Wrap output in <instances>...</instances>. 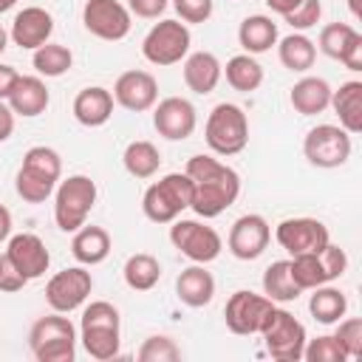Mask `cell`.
<instances>
[{
  "label": "cell",
  "mask_w": 362,
  "mask_h": 362,
  "mask_svg": "<svg viewBox=\"0 0 362 362\" xmlns=\"http://www.w3.org/2000/svg\"><path fill=\"white\" fill-rule=\"evenodd\" d=\"M192 206V181L187 173H167L153 181L141 195L144 218L153 223H173Z\"/></svg>",
  "instance_id": "277c9868"
},
{
  "label": "cell",
  "mask_w": 362,
  "mask_h": 362,
  "mask_svg": "<svg viewBox=\"0 0 362 362\" xmlns=\"http://www.w3.org/2000/svg\"><path fill=\"white\" fill-rule=\"evenodd\" d=\"M269 240H272V226L263 215H240L232 229H229V238H226V246L232 252V257L238 260H257L266 249H269Z\"/></svg>",
  "instance_id": "2e32d148"
},
{
  "label": "cell",
  "mask_w": 362,
  "mask_h": 362,
  "mask_svg": "<svg viewBox=\"0 0 362 362\" xmlns=\"http://www.w3.org/2000/svg\"><path fill=\"white\" fill-rule=\"evenodd\" d=\"M167 6H170V0H127L130 14H136L141 20H158L167 11Z\"/></svg>",
  "instance_id": "f6af8a7d"
},
{
  "label": "cell",
  "mask_w": 362,
  "mask_h": 362,
  "mask_svg": "<svg viewBox=\"0 0 362 362\" xmlns=\"http://www.w3.org/2000/svg\"><path fill=\"white\" fill-rule=\"evenodd\" d=\"M331 85L322 76H303L291 85L288 102L300 116H317L331 105Z\"/></svg>",
  "instance_id": "d4e9b609"
},
{
  "label": "cell",
  "mask_w": 362,
  "mask_h": 362,
  "mask_svg": "<svg viewBox=\"0 0 362 362\" xmlns=\"http://www.w3.org/2000/svg\"><path fill=\"white\" fill-rule=\"evenodd\" d=\"M189 45H192V34H189L187 23H181V20H158L147 31V37L141 40V57L150 65L167 68V65L181 62L189 54Z\"/></svg>",
  "instance_id": "ba28073f"
},
{
  "label": "cell",
  "mask_w": 362,
  "mask_h": 362,
  "mask_svg": "<svg viewBox=\"0 0 362 362\" xmlns=\"http://www.w3.org/2000/svg\"><path fill=\"white\" fill-rule=\"evenodd\" d=\"M277 57L291 74H305L317 59V45L303 31H291L288 37L277 40Z\"/></svg>",
  "instance_id": "83f0119b"
},
{
  "label": "cell",
  "mask_w": 362,
  "mask_h": 362,
  "mask_svg": "<svg viewBox=\"0 0 362 362\" xmlns=\"http://www.w3.org/2000/svg\"><path fill=\"white\" fill-rule=\"evenodd\" d=\"M17 3H20V0H0V14H3V11H8V8H14Z\"/></svg>",
  "instance_id": "11a10c76"
},
{
  "label": "cell",
  "mask_w": 362,
  "mask_h": 362,
  "mask_svg": "<svg viewBox=\"0 0 362 362\" xmlns=\"http://www.w3.org/2000/svg\"><path fill=\"white\" fill-rule=\"evenodd\" d=\"M181 74H184V85L192 93L206 96V93H212L218 88V82L223 76V65L212 51H192V54L184 57Z\"/></svg>",
  "instance_id": "ffe728a7"
},
{
  "label": "cell",
  "mask_w": 362,
  "mask_h": 362,
  "mask_svg": "<svg viewBox=\"0 0 362 362\" xmlns=\"http://www.w3.org/2000/svg\"><path fill=\"white\" fill-rule=\"evenodd\" d=\"M223 76H226L232 90L252 93V90H257L263 85V65L252 54H235V57L226 59Z\"/></svg>",
  "instance_id": "f546056e"
},
{
  "label": "cell",
  "mask_w": 362,
  "mask_h": 362,
  "mask_svg": "<svg viewBox=\"0 0 362 362\" xmlns=\"http://www.w3.org/2000/svg\"><path fill=\"white\" fill-rule=\"evenodd\" d=\"M339 62L348 71H362V34L359 31L351 37V42L345 45V51L339 54Z\"/></svg>",
  "instance_id": "7dc6e473"
},
{
  "label": "cell",
  "mask_w": 362,
  "mask_h": 362,
  "mask_svg": "<svg viewBox=\"0 0 362 362\" xmlns=\"http://www.w3.org/2000/svg\"><path fill=\"white\" fill-rule=\"evenodd\" d=\"M8 107L14 110V116H23V119H34L40 113H45L48 102H51V93L42 82V76H23L17 79L14 90L8 93Z\"/></svg>",
  "instance_id": "603a6c76"
},
{
  "label": "cell",
  "mask_w": 362,
  "mask_h": 362,
  "mask_svg": "<svg viewBox=\"0 0 362 362\" xmlns=\"http://www.w3.org/2000/svg\"><path fill=\"white\" fill-rule=\"evenodd\" d=\"M339 127L348 130L351 136H356L362 130V82L359 79H348L342 82L337 90H331V105Z\"/></svg>",
  "instance_id": "484cf974"
},
{
  "label": "cell",
  "mask_w": 362,
  "mask_h": 362,
  "mask_svg": "<svg viewBox=\"0 0 362 362\" xmlns=\"http://www.w3.org/2000/svg\"><path fill=\"white\" fill-rule=\"evenodd\" d=\"M54 34V17L51 11H45L42 6H25L14 14L8 40L25 51H34L40 45H45Z\"/></svg>",
  "instance_id": "d6986e66"
},
{
  "label": "cell",
  "mask_w": 362,
  "mask_h": 362,
  "mask_svg": "<svg viewBox=\"0 0 362 362\" xmlns=\"http://www.w3.org/2000/svg\"><path fill=\"white\" fill-rule=\"evenodd\" d=\"M354 34H356V28H354V25H348V23H328V25H322V28H320L317 48H320L325 57L339 59V54L345 51V45L351 42V37H354Z\"/></svg>",
  "instance_id": "74e56055"
},
{
  "label": "cell",
  "mask_w": 362,
  "mask_h": 362,
  "mask_svg": "<svg viewBox=\"0 0 362 362\" xmlns=\"http://www.w3.org/2000/svg\"><path fill=\"white\" fill-rule=\"evenodd\" d=\"M17 79H20V71H17L14 65L0 62V99H3V102H6V99H8V93L14 90Z\"/></svg>",
  "instance_id": "c3c4849f"
},
{
  "label": "cell",
  "mask_w": 362,
  "mask_h": 362,
  "mask_svg": "<svg viewBox=\"0 0 362 362\" xmlns=\"http://www.w3.org/2000/svg\"><path fill=\"white\" fill-rule=\"evenodd\" d=\"M181 23H206L215 11V0H173Z\"/></svg>",
  "instance_id": "7bdbcfd3"
},
{
  "label": "cell",
  "mask_w": 362,
  "mask_h": 362,
  "mask_svg": "<svg viewBox=\"0 0 362 362\" xmlns=\"http://www.w3.org/2000/svg\"><path fill=\"white\" fill-rule=\"evenodd\" d=\"M11 238V212L8 206L0 204V243H6Z\"/></svg>",
  "instance_id": "816d5d0a"
},
{
  "label": "cell",
  "mask_w": 362,
  "mask_h": 362,
  "mask_svg": "<svg viewBox=\"0 0 362 362\" xmlns=\"http://www.w3.org/2000/svg\"><path fill=\"white\" fill-rule=\"evenodd\" d=\"M280 34H277V23L266 14H252L238 25V42L243 48V54H266L272 51V45H277Z\"/></svg>",
  "instance_id": "4316f807"
},
{
  "label": "cell",
  "mask_w": 362,
  "mask_h": 362,
  "mask_svg": "<svg viewBox=\"0 0 362 362\" xmlns=\"http://www.w3.org/2000/svg\"><path fill=\"white\" fill-rule=\"evenodd\" d=\"M198 110L184 96H167L153 105V127L167 141H184L195 133Z\"/></svg>",
  "instance_id": "5bb4252c"
},
{
  "label": "cell",
  "mask_w": 362,
  "mask_h": 362,
  "mask_svg": "<svg viewBox=\"0 0 362 362\" xmlns=\"http://www.w3.org/2000/svg\"><path fill=\"white\" fill-rule=\"evenodd\" d=\"M314 294H311V300H308V311H311V317L320 322V325H334V322H339L342 317H345V311H348V297L337 288V286H331V283H322V286H317V288H311Z\"/></svg>",
  "instance_id": "f1b7e54d"
},
{
  "label": "cell",
  "mask_w": 362,
  "mask_h": 362,
  "mask_svg": "<svg viewBox=\"0 0 362 362\" xmlns=\"http://www.w3.org/2000/svg\"><path fill=\"white\" fill-rule=\"evenodd\" d=\"M204 139L206 147L215 156H238L249 144V119L240 105L235 102H221L209 110L206 124H204Z\"/></svg>",
  "instance_id": "8992f818"
},
{
  "label": "cell",
  "mask_w": 362,
  "mask_h": 362,
  "mask_svg": "<svg viewBox=\"0 0 362 362\" xmlns=\"http://www.w3.org/2000/svg\"><path fill=\"white\" fill-rule=\"evenodd\" d=\"M294 31H308V28H314L320 20H322V3L320 0H303L294 11H288L286 17H283Z\"/></svg>",
  "instance_id": "b9f144b4"
},
{
  "label": "cell",
  "mask_w": 362,
  "mask_h": 362,
  "mask_svg": "<svg viewBox=\"0 0 362 362\" xmlns=\"http://www.w3.org/2000/svg\"><path fill=\"white\" fill-rule=\"evenodd\" d=\"M31 65L37 71V76H45V79H57L62 74L71 71L74 65V54L68 45H59V42H45L40 48H34V57H31Z\"/></svg>",
  "instance_id": "836d02e7"
},
{
  "label": "cell",
  "mask_w": 362,
  "mask_h": 362,
  "mask_svg": "<svg viewBox=\"0 0 362 362\" xmlns=\"http://www.w3.org/2000/svg\"><path fill=\"white\" fill-rule=\"evenodd\" d=\"M122 277H124L127 288H133V291H150L161 280V263H158V257H153L147 252H136V255H130L124 260Z\"/></svg>",
  "instance_id": "4dcf8cb0"
},
{
  "label": "cell",
  "mask_w": 362,
  "mask_h": 362,
  "mask_svg": "<svg viewBox=\"0 0 362 362\" xmlns=\"http://www.w3.org/2000/svg\"><path fill=\"white\" fill-rule=\"evenodd\" d=\"M113 93L107 90V88H102V85H88V88H82L76 96H74V105H71V110H74V119L79 122V124H85V127H102V124H107V119L113 116Z\"/></svg>",
  "instance_id": "44dd1931"
},
{
  "label": "cell",
  "mask_w": 362,
  "mask_h": 362,
  "mask_svg": "<svg viewBox=\"0 0 362 362\" xmlns=\"http://www.w3.org/2000/svg\"><path fill=\"white\" fill-rule=\"evenodd\" d=\"M113 249V240H110V232L105 226H79L74 232V240H71V255L76 257L79 266H99L107 260Z\"/></svg>",
  "instance_id": "cb8c5ba5"
},
{
  "label": "cell",
  "mask_w": 362,
  "mask_h": 362,
  "mask_svg": "<svg viewBox=\"0 0 362 362\" xmlns=\"http://www.w3.org/2000/svg\"><path fill=\"white\" fill-rule=\"evenodd\" d=\"M334 325H337L334 337L342 345L345 356L348 359H359L362 356V320L359 317H348V320H339Z\"/></svg>",
  "instance_id": "60d3db41"
},
{
  "label": "cell",
  "mask_w": 362,
  "mask_h": 362,
  "mask_svg": "<svg viewBox=\"0 0 362 362\" xmlns=\"http://www.w3.org/2000/svg\"><path fill=\"white\" fill-rule=\"evenodd\" d=\"M113 102L130 113H144L153 110V105L158 102V82L150 71H124L116 76L113 82Z\"/></svg>",
  "instance_id": "ac0fdd59"
},
{
  "label": "cell",
  "mask_w": 362,
  "mask_h": 362,
  "mask_svg": "<svg viewBox=\"0 0 362 362\" xmlns=\"http://www.w3.org/2000/svg\"><path fill=\"white\" fill-rule=\"evenodd\" d=\"M122 164H124V170H127L133 178L144 181V178H153V175L158 173V167H161V153H158V147H156L153 141L139 139V141H130V144L124 147Z\"/></svg>",
  "instance_id": "d6a6232c"
},
{
  "label": "cell",
  "mask_w": 362,
  "mask_h": 362,
  "mask_svg": "<svg viewBox=\"0 0 362 362\" xmlns=\"http://www.w3.org/2000/svg\"><path fill=\"white\" fill-rule=\"evenodd\" d=\"M20 167H25L31 173H40V175H45L51 181H59L62 178V158H59V153L54 147H45V144L28 147Z\"/></svg>",
  "instance_id": "8d00e7d4"
},
{
  "label": "cell",
  "mask_w": 362,
  "mask_h": 362,
  "mask_svg": "<svg viewBox=\"0 0 362 362\" xmlns=\"http://www.w3.org/2000/svg\"><path fill=\"white\" fill-rule=\"evenodd\" d=\"M274 240L294 257L305 252H322L331 235L328 226L317 218H286L274 226Z\"/></svg>",
  "instance_id": "9a60e30c"
},
{
  "label": "cell",
  "mask_w": 362,
  "mask_h": 362,
  "mask_svg": "<svg viewBox=\"0 0 362 362\" xmlns=\"http://www.w3.org/2000/svg\"><path fill=\"white\" fill-rule=\"evenodd\" d=\"M76 328L74 322L54 311L40 317L28 331V351L37 362H74L76 356Z\"/></svg>",
  "instance_id": "3957f363"
},
{
  "label": "cell",
  "mask_w": 362,
  "mask_h": 362,
  "mask_svg": "<svg viewBox=\"0 0 362 362\" xmlns=\"http://www.w3.org/2000/svg\"><path fill=\"white\" fill-rule=\"evenodd\" d=\"M348 8H351V14L359 20L362 17V6H359V0H348Z\"/></svg>",
  "instance_id": "f5cc1de1"
},
{
  "label": "cell",
  "mask_w": 362,
  "mask_h": 362,
  "mask_svg": "<svg viewBox=\"0 0 362 362\" xmlns=\"http://www.w3.org/2000/svg\"><path fill=\"white\" fill-rule=\"evenodd\" d=\"M136 356H139V362H175V359H181V348L175 345L173 337L156 334V337H147L141 342Z\"/></svg>",
  "instance_id": "f35d334b"
},
{
  "label": "cell",
  "mask_w": 362,
  "mask_h": 362,
  "mask_svg": "<svg viewBox=\"0 0 362 362\" xmlns=\"http://www.w3.org/2000/svg\"><path fill=\"white\" fill-rule=\"evenodd\" d=\"M82 25L88 34L105 42H119L130 34L133 14L119 0H85L82 6Z\"/></svg>",
  "instance_id": "7c38bea8"
},
{
  "label": "cell",
  "mask_w": 362,
  "mask_h": 362,
  "mask_svg": "<svg viewBox=\"0 0 362 362\" xmlns=\"http://www.w3.org/2000/svg\"><path fill=\"white\" fill-rule=\"evenodd\" d=\"M6 48H8V31H6L3 25H0V54H3Z\"/></svg>",
  "instance_id": "db71d44e"
},
{
  "label": "cell",
  "mask_w": 362,
  "mask_h": 362,
  "mask_svg": "<svg viewBox=\"0 0 362 362\" xmlns=\"http://www.w3.org/2000/svg\"><path fill=\"white\" fill-rule=\"evenodd\" d=\"M300 3H303V0H266V6H269L274 14H280V17H286L288 11H294Z\"/></svg>",
  "instance_id": "f907efd6"
},
{
  "label": "cell",
  "mask_w": 362,
  "mask_h": 362,
  "mask_svg": "<svg viewBox=\"0 0 362 362\" xmlns=\"http://www.w3.org/2000/svg\"><path fill=\"white\" fill-rule=\"evenodd\" d=\"M90 291H93V274L88 272V266H71V269H62V272L48 277L45 303L51 311L71 314V311L85 305Z\"/></svg>",
  "instance_id": "30bf717a"
},
{
  "label": "cell",
  "mask_w": 362,
  "mask_h": 362,
  "mask_svg": "<svg viewBox=\"0 0 362 362\" xmlns=\"http://www.w3.org/2000/svg\"><path fill=\"white\" fill-rule=\"evenodd\" d=\"M291 266V277L294 283L303 288V291H311L322 283H328V274L322 269V260H320V252H305V255H294L288 260Z\"/></svg>",
  "instance_id": "e575fe53"
},
{
  "label": "cell",
  "mask_w": 362,
  "mask_h": 362,
  "mask_svg": "<svg viewBox=\"0 0 362 362\" xmlns=\"http://www.w3.org/2000/svg\"><path fill=\"white\" fill-rule=\"evenodd\" d=\"M14 133V110L8 107V102L0 99V144L8 141Z\"/></svg>",
  "instance_id": "681fc988"
},
{
  "label": "cell",
  "mask_w": 362,
  "mask_h": 362,
  "mask_svg": "<svg viewBox=\"0 0 362 362\" xmlns=\"http://www.w3.org/2000/svg\"><path fill=\"white\" fill-rule=\"evenodd\" d=\"M14 189H17V195H20L25 204H42V201H48V198L54 195L57 181L40 175V173H31V170H25V167H20V170H17V178H14Z\"/></svg>",
  "instance_id": "d590c367"
},
{
  "label": "cell",
  "mask_w": 362,
  "mask_h": 362,
  "mask_svg": "<svg viewBox=\"0 0 362 362\" xmlns=\"http://www.w3.org/2000/svg\"><path fill=\"white\" fill-rule=\"evenodd\" d=\"M28 280L11 266V260L6 255H0V291H20Z\"/></svg>",
  "instance_id": "bcb514c9"
},
{
  "label": "cell",
  "mask_w": 362,
  "mask_h": 362,
  "mask_svg": "<svg viewBox=\"0 0 362 362\" xmlns=\"http://www.w3.org/2000/svg\"><path fill=\"white\" fill-rule=\"evenodd\" d=\"M263 294L272 303H294L303 294V288L291 277L288 260H274V263L266 266V272H263Z\"/></svg>",
  "instance_id": "1f68e13d"
},
{
  "label": "cell",
  "mask_w": 362,
  "mask_h": 362,
  "mask_svg": "<svg viewBox=\"0 0 362 362\" xmlns=\"http://www.w3.org/2000/svg\"><path fill=\"white\" fill-rule=\"evenodd\" d=\"M96 181L90 175H68L59 178L57 189H54V221L62 232H76L79 226H85L90 209L96 206Z\"/></svg>",
  "instance_id": "5b68a950"
},
{
  "label": "cell",
  "mask_w": 362,
  "mask_h": 362,
  "mask_svg": "<svg viewBox=\"0 0 362 362\" xmlns=\"http://www.w3.org/2000/svg\"><path fill=\"white\" fill-rule=\"evenodd\" d=\"M175 297L189 305V308H204L212 303L215 297V277L212 272H206L201 263L187 266L178 277H175Z\"/></svg>",
  "instance_id": "7402d4cb"
},
{
  "label": "cell",
  "mask_w": 362,
  "mask_h": 362,
  "mask_svg": "<svg viewBox=\"0 0 362 362\" xmlns=\"http://www.w3.org/2000/svg\"><path fill=\"white\" fill-rule=\"evenodd\" d=\"M274 308V303L266 297V294H255V291H235L226 305H223V322L232 334L238 337H252V334H260L269 311Z\"/></svg>",
  "instance_id": "4fadbf2b"
},
{
  "label": "cell",
  "mask_w": 362,
  "mask_h": 362,
  "mask_svg": "<svg viewBox=\"0 0 362 362\" xmlns=\"http://www.w3.org/2000/svg\"><path fill=\"white\" fill-rule=\"evenodd\" d=\"M266 354L277 362H300L303 359V348H305V325L288 314L286 308H272L263 328H260Z\"/></svg>",
  "instance_id": "52a82bcc"
},
{
  "label": "cell",
  "mask_w": 362,
  "mask_h": 362,
  "mask_svg": "<svg viewBox=\"0 0 362 362\" xmlns=\"http://www.w3.org/2000/svg\"><path fill=\"white\" fill-rule=\"evenodd\" d=\"M79 339L82 348L90 359L107 362L119 356L122 345V317L119 308L107 300H93L82 308V322H79Z\"/></svg>",
  "instance_id": "7a4b0ae2"
},
{
  "label": "cell",
  "mask_w": 362,
  "mask_h": 362,
  "mask_svg": "<svg viewBox=\"0 0 362 362\" xmlns=\"http://www.w3.org/2000/svg\"><path fill=\"white\" fill-rule=\"evenodd\" d=\"M11 266L31 283L37 277H42L51 266V252L45 246V240L34 232H20V235H11L6 240V252H3Z\"/></svg>",
  "instance_id": "e0dca14e"
},
{
  "label": "cell",
  "mask_w": 362,
  "mask_h": 362,
  "mask_svg": "<svg viewBox=\"0 0 362 362\" xmlns=\"http://www.w3.org/2000/svg\"><path fill=\"white\" fill-rule=\"evenodd\" d=\"M303 359L308 362H348L342 345L337 342V337L325 334V337H317V339H305V348H303Z\"/></svg>",
  "instance_id": "ab89813d"
},
{
  "label": "cell",
  "mask_w": 362,
  "mask_h": 362,
  "mask_svg": "<svg viewBox=\"0 0 362 362\" xmlns=\"http://www.w3.org/2000/svg\"><path fill=\"white\" fill-rule=\"evenodd\" d=\"M192 181V212L204 221L226 212L240 195V175L215 156H192L184 170Z\"/></svg>",
  "instance_id": "6da1fadb"
},
{
  "label": "cell",
  "mask_w": 362,
  "mask_h": 362,
  "mask_svg": "<svg viewBox=\"0 0 362 362\" xmlns=\"http://www.w3.org/2000/svg\"><path fill=\"white\" fill-rule=\"evenodd\" d=\"M351 133L342 130L339 124H317L305 133L303 139V156L311 167L320 170H334L342 167L351 158Z\"/></svg>",
  "instance_id": "9c48e42d"
},
{
  "label": "cell",
  "mask_w": 362,
  "mask_h": 362,
  "mask_svg": "<svg viewBox=\"0 0 362 362\" xmlns=\"http://www.w3.org/2000/svg\"><path fill=\"white\" fill-rule=\"evenodd\" d=\"M170 243L187 260L201 263V266L212 263L221 255V249H223V240H221V235L212 226H206L201 221H184V218H175L173 221V226H170Z\"/></svg>",
  "instance_id": "8fae6325"
},
{
  "label": "cell",
  "mask_w": 362,
  "mask_h": 362,
  "mask_svg": "<svg viewBox=\"0 0 362 362\" xmlns=\"http://www.w3.org/2000/svg\"><path fill=\"white\" fill-rule=\"evenodd\" d=\"M320 260H322V269H325V274H328V283H334V280H339L345 272H348V255H345V249H339L337 243H325V249L320 252Z\"/></svg>",
  "instance_id": "ee69618b"
}]
</instances>
